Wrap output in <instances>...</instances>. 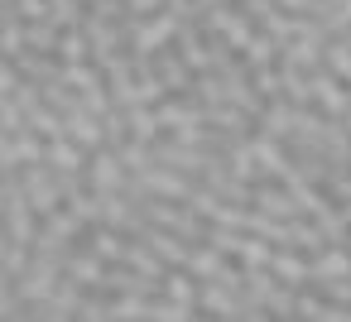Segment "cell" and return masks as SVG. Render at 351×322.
<instances>
[{
    "mask_svg": "<svg viewBox=\"0 0 351 322\" xmlns=\"http://www.w3.org/2000/svg\"><path fill=\"white\" fill-rule=\"evenodd\" d=\"M125 29H130V49L154 58V53H164V49H173V44H178L183 20L164 5V10H154V15H125Z\"/></svg>",
    "mask_w": 351,
    "mask_h": 322,
    "instance_id": "cell-1",
    "label": "cell"
},
{
    "mask_svg": "<svg viewBox=\"0 0 351 322\" xmlns=\"http://www.w3.org/2000/svg\"><path fill=\"white\" fill-rule=\"evenodd\" d=\"M82 240H87V221L63 202L58 212H49V216L39 221V240H34V250H39V255H58V260L68 264L73 245H82Z\"/></svg>",
    "mask_w": 351,
    "mask_h": 322,
    "instance_id": "cell-2",
    "label": "cell"
},
{
    "mask_svg": "<svg viewBox=\"0 0 351 322\" xmlns=\"http://www.w3.org/2000/svg\"><path fill=\"white\" fill-rule=\"evenodd\" d=\"M202 29L207 34H217L226 49H236V53H245L250 49V39L260 34V25H255V15L241 5V0H236V5H231V0H226V5H217V10H207L202 15Z\"/></svg>",
    "mask_w": 351,
    "mask_h": 322,
    "instance_id": "cell-3",
    "label": "cell"
},
{
    "mask_svg": "<svg viewBox=\"0 0 351 322\" xmlns=\"http://www.w3.org/2000/svg\"><path fill=\"white\" fill-rule=\"evenodd\" d=\"M49 159V140L34 135V130H20V135H0V169H29V164H44Z\"/></svg>",
    "mask_w": 351,
    "mask_h": 322,
    "instance_id": "cell-4",
    "label": "cell"
},
{
    "mask_svg": "<svg viewBox=\"0 0 351 322\" xmlns=\"http://www.w3.org/2000/svg\"><path fill=\"white\" fill-rule=\"evenodd\" d=\"M87 178H92V188L97 193H121L135 173L125 169V159H121V149H111V145H101V149H92V164H87Z\"/></svg>",
    "mask_w": 351,
    "mask_h": 322,
    "instance_id": "cell-5",
    "label": "cell"
},
{
    "mask_svg": "<svg viewBox=\"0 0 351 322\" xmlns=\"http://www.w3.org/2000/svg\"><path fill=\"white\" fill-rule=\"evenodd\" d=\"M82 298H87V288H82L73 274H63V284H58L44 303H34V308H29V317H39V322H63V317H77Z\"/></svg>",
    "mask_w": 351,
    "mask_h": 322,
    "instance_id": "cell-6",
    "label": "cell"
},
{
    "mask_svg": "<svg viewBox=\"0 0 351 322\" xmlns=\"http://www.w3.org/2000/svg\"><path fill=\"white\" fill-rule=\"evenodd\" d=\"M197 308H202V317H245V288H231L221 279H202Z\"/></svg>",
    "mask_w": 351,
    "mask_h": 322,
    "instance_id": "cell-7",
    "label": "cell"
},
{
    "mask_svg": "<svg viewBox=\"0 0 351 322\" xmlns=\"http://www.w3.org/2000/svg\"><path fill=\"white\" fill-rule=\"evenodd\" d=\"M250 149H255L265 178H289V173H293V149H289V140H274V135L255 130V135H250Z\"/></svg>",
    "mask_w": 351,
    "mask_h": 322,
    "instance_id": "cell-8",
    "label": "cell"
},
{
    "mask_svg": "<svg viewBox=\"0 0 351 322\" xmlns=\"http://www.w3.org/2000/svg\"><path fill=\"white\" fill-rule=\"evenodd\" d=\"M313 106H322L327 116H346L351 111V87L332 68H317L313 73Z\"/></svg>",
    "mask_w": 351,
    "mask_h": 322,
    "instance_id": "cell-9",
    "label": "cell"
},
{
    "mask_svg": "<svg viewBox=\"0 0 351 322\" xmlns=\"http://www.w3.org/2000/svg\"><path fill=\"white\" fill-rule=\"evenodd\" d=\"M269 269L289 284V288H308L313 284V255L308 250H293V245H274V260Z\"/></svg>",
    "mask_w": 351,
    "mask_h": 322,
    "instance_id": "cell-10",
    "label": "cell"
},
{
    "mask_svg": "<svg viewBox=\"0 0 351 322\" xmlns=\"http://www.w3.org/2000/svg\"><path fill=\"white\" fill-rule=\"evenodd\" d=\"M87 245H92V250H97L101 260L121 264V260L130 255L135 236H130V231H121V226H111V221H97V226H87Z\"/></svg>",
    "mask_w": 351,
    "mask_h": 322,
    "instance_id": "cell-11",
    "label": "cell"
},
{
    "mask_svg": "<svg viewBox=\"0 0 351 322\" xmlns=\"http://www.w3.org/2000/svg\"><path fill=\"white\" fill-rule=\"evenodd\" d=\"M106 269H111V260H101L87 240L73 245V255H68V274H73L82 288H101V284H106Z\"/></svg>",
    "mask_w": 351,
    "mask_h": 322,
    "instance_id": "cell-12",
    "label": "cell"
},
{
    "mask_svg": "<svg viewBox=\"0 0 351 322\" xmlns=\"http://www.w3.org/2000/svg\"><path fill=\"white\" fill-rule=\"evenodd\" d=\"M351 274V245L346 240H332L313 255V284H332V279H346Z\"/></svg>",
    "mask_w": 351,
    "mask_h": 322,
    "instance_id": "cell-13",
    "label": "cell"
},
{
    "mask_svg": "<svg viewBox=\"0 0 351 322\" xmlns=\"http://www.w3.org/2000/svg\"><path fill=\"white\" fill-rule=\"evenodd\" d=\"M49 164H53L58 173H82V169L92 164V149H87V145H77V140L63 130V135H53V140H49Z\"/></svg>",
    "mask_w": 351,
    "mask_h": 322,
    "instance_id": "cell-14",
    "label": "cell"
},
{
    "mask_svg": "<svg viewBox=\"0 0 351 322\" xmlns=\"http://www.w3.org/2000/svg\"><path fill=\"white\" fill-rule=\"evenodd\" d=\"M63 130H68L77 145H87V149H101V145H106V121H101V116H92L87 106L68 111V116H63Z\"/></svg>",
    "mask_w": 351,
    "mask_h": 322,
    "instance_id": "cell-15",
    "label": "cell"
},
{
    "mask_svg": "<svg viewBox=\"0 0 351 322\" xmlns=\"http://www.w3.org/2000/svg\"><path fill=\"white\" fill-rule=\"evenodd\" d=\"M241 58H245V68H269V63H279V58H284V39H274L269 29H260Z\"/></svg>",
    "mask_w": 351,
    "mask_h": 322,
    "instance_id": "cell-16",
    "label": "cell"
},
{
    "mask_svg": "<svg viewBox=\"0 0 351 322\" xmlns=\"http://www.w3.org/2000/svg\"><path fill=\"white\" fill-rule=\"evenodd\" d=\"M130 111V135H140V140H149V145H159L164 140V121H159V106H125Z\"/></svg>",
    "mask_w": 351,
    "mask_h": 322,
    "instance_id": "cell-17",
    "label": "cell"
},
{
    "mask_svg": "<svg viewBox=\"0 0 351 322\" xmlns=\"http://www.w3.org/2000/svg\"><path fill=\"white\" fill-rule=\"evenodd\" d=\"M25 49H29V20L5 15V25H0V53H5V58H20Z\"/></svg>",
    "mask_w": 351,
    "mask_h": 322,
    "instance_id": "cell-18",
    "label": "cell"
},
{
    "mask_svg": "<svg viewBox=\"0 0 351 322\" xmlns=\"http://www.w3.org/2000/svg\"><path fill=\"white\" fill-rule=\"evenodd\" d=\"M58 58H63V63H87V58H97V53H92V39H87L82 25L63 29V39H58Z\"/></svg>",
    "mask_w": 351,
    "mask_h": 322,
    "instance_id": "cell-19",
    "label": "cell"
},
{
    "mask_svg": "<svg viewBox=\"0 0 351 322\" xmlns=\"http://www.w3.org/2000/svg\"><path fill=\"white\" fill-rule=\"evenodd\" d=\"M29 130H34V135H44V140L63 135V111H58V106H49V101L29 106Z\"/></svg>",
    "mask_w": 351,
    "mask_h": 322,
    "instance_id": "cell-20",
    "label": "cell"
},
{
    "mask_svg": "<svg viewBox=\"0 0 351 322\" xmlns=\"http://www.w3.org/2000/svg\"><path fill=\"white\" fill-rule=\"evenodd\" d=\"M193 317H202L193 303H178V298H169V293H154V317H149V322H193Z\"/></svg>",
    "mask_w": 351,
    "mask_h": 322,
    "instance_id": "cell-21",
    "label": "cell"
},
{
    "mask_svg": "<svg viewBox=\"0 0 351 322\" xmlns=\"http://www.w3.org/2000/svg\"><path fill=\"white\" fill-rule=\"evenodd\" d=\"M322 68H332L346 87H351V34H341V39H327V58H322Z\"/></svg>",
    "mask_w": 351,
    "mask_h": 322,
    "instance_id": "cell-22",
    "label": "cell"
},
{
    "mask_svg": "<svg viewBox=\"0 0 351 322\" xmlns=\"http://www.w3.org/2000/svg\"><path fill=\"white\" fill-rule=\"evenodd\" d=\"M20 130H29L25 106H20L15 97H0V135H20Z\"/></svg>",
    "mask_w": 351,
    "mask_h": 322,
    "instance_id": "cell-23",
    "label": "cell"
},
{
    "mask_svg": "<svg viewBox=\"0 0 351 322\" xmlns=\"http://www.w3.org/2000/svg\"><path fill=\"white\" fill-rule=\"evenodd\" d=\"M279 5H284L289 15H308V10L317 5V0H279Z\"/></svg>",
    "mask_w": 351,
    "mask_h": 322,
    "instance_id": "cell-24",
    "label": "cell"
},
{
    "mask_svg": "<svg viewBox=\"0 0 351 322\" xmlns=\"http://www.w3.org/2000/svg\"><path fill=\"white\" fill-rule=\"evenodd\" d=\"M197 5H202V15H207V10H217V5H226V0H197Z\"/></svg>",
    "mask_w": 351,
    "mask_h": 322,
    "instance_id": "cell-25",
    "label": "cell"
},
{
    "mask_svg": "<svg viewBox=\"0 0 351 322\" xmlns=\"http://www.w3.org/2000/svg\"><path fill=\"white\" fill-rule=\"evenodd\" d=\"M346 125H351V111H346Z\"/></svg>",
    "mask_w": 351,
    "mask_h": 322,
    "instance_id": "cell-26",
    "label": "cell"
},
{
    "mask_svg": "<svg viewBox=\"0 0 351 322\" xmlns=\"http://www.w3.org/2000/svg\"><path fill=\"white\" fill-rule=\"evenodd\" d=\"M346 245H351V231H346Z\"/></svg>",
    "mask_w": 351,
    "mask_h": 322,
    "instance_id": "cell-27",
    "label": "cell"
}]
</instances>
